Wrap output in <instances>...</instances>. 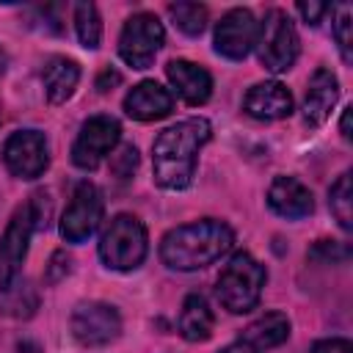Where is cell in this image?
I'll return each instance as SVG.
<instances>
[{
	"mask_svg": "<svg viewBox=\"0 0 353 353\" xmlns=\"http://www.w3.org/2000/svg\"><path fill=\"white\" fill-rule=\"evenodd\" d=\"M119 135H121V124L113 116H105V113L91 116L80 127L77 141L72 143V163L85 171L97 168L113 152V146L119 143Z\"/></svg>",
	"mask_w": 353,
	"mask_h": 353,
	"instance_id": "52a82bcc",
	"label": "cell"
},
{
	"mask_svg": "<svg viewBox=\"0 0 353 353\" xmlns=\"http://www.w3.org/2000/svg\"><path fill=\"white\" fill-rule=\"evenodd\" d=\"M234 243V232L215 218L171 229L160 243V259L171 270H199L221 259Z\"/></svg>",
	"mask_w": 353,
	"mask_h": 353,
	"instance_id": "7a4b0ae2",
	"label": "cell"
},
{
	"mask_svg": "<svg viewBox=\"0 0 353 353\" xmlns=\"http://www.w3.org/2000/svg\"><path fill=\"white\" fill-rule=\"evenodd\" d=\"M102 221V193L91 182H80L61 215V237L66 243L88 240Z\"/></svg>",
	"mask_w": 353,
	"mask_h": 353,
	"instance_id": "9c48e42d",
	"label": "cell"
},
{
	"mask_svg": "<svg viewBox=\"0 0 353 353\" xmlns=\"http://www.w3.org/2000/svg\"><path fill=\"white\" fill-rule=\"evenodd\" d=\"M149 251L146 229L135 215H116L99 237V259L110 270H135Z\"/></svg>",
	"mask_w": 353,
	"mask_h": 353,
	"instance_id": "277c9868",
	"label": "cell"
},
{
	"mask_svg": "<svg viewBox=\"0 0 353 353\" xmlns=\"http://www.w3.org/2000/svg\"><path fill=\"white\" fill-rule=\"evenodd\" d=\"M350 28H353V22H350V8L347 6H336V17H334V39H336V44H339V52H342V61L345 63H350L353 61V52H350Z\"/></svg>",
	"mask_w": 353,
	"mask_h": 353,
	"instance_id": "cb8c5ba5",
	"label": "cell"
},
{
	"mask_svg": "<svg viewBox=\"0 0 353 353\" xmlns=\"http://www.w3.org/2000/svg\"><path fill=\"white\" fill-rule=\"evenodd\" d=\"M163 39H165V30H163L160 19L154 14H149V11H138L121 28L119 55H121V61L127 66L146 69V66H152L154 55L160 52Z\"/></svg>",
	"mask_w": 353,
	"mask_h": 353,
	"instance_id": "8992f818",
	"label": "cell"
},
{
	"mask_svg": "<svg viewBox=\"0 0 353 353\" xmlns=\"http://www.w3.org/2000/svg\"><path fill=\"white\" fill-rule=\"evenodd\" d=\"M135 165H138V149H135V146H121L119 154H113V160H110V171H113L119 179L132 176Z\"/></svg>",
	"mask_w": 353,
	"mask_h": 353,
	"instance_id": "484cf974",
	"label": "cell"
},
{
	"mask_svg": "<svg viewBox=\"0 0 353 353\" xmlns=\"http://www.w3.org/2000/svg\"><path fill=\"white\" fill-rule=\"evenodd\" d=\"M69 270H72V256H69L66 251H55V254L50 256V265H47V270H44V279H47L50 284H55V281H61Z\"/></svg>",
	"mask_w": 353,
	"mask_h": 353,
	"instance_id": "4316f807",
	"label": "cell"
},
{
	"mask_svg": "<svg viewBox=\"0 0 353 353\" xmlns=\"http://www.w3.org/2000/svg\"><path fill=\"white\" fill-rule=\"evenodd\" d=\"M298 11H301V17H303L309 25H317L320 17L328 11V6H325V3H301Z\"/></svg>",
	"mask_w": 353,
	"mask_h": 353,
	"instance_id": "f546056e",
	"label": "cell"
},
{
	"mask_svg": "<svg viewBox=\"0 0 353 353\" xmlns=\"http://www.w3.org/2000/svg\"><path fill=\"white\" fill-rule=\"evenodd\" d=\"M243 108L248 116L254 119H262V121H276V119H284L292 113V94L287 91V85H281L279 80H265V83H256L245 99H243Z\"/></svg>",
	"mask_w": 353,
	"mask_h": 353,
	"instance_id": "9a60e30c",
	"label": "cell"
},
{
	"mask_svg": "<svg viewBox=\"0 0 353 353\" xmlns=\"http://www.w3.org/2000/svg\"><path fill=\"white\" fill-rule=\"evenodd\" d=\"M72 334L80 345L99 347L121 334V317L110 303L88 301L72 312Z\"/></svg>",
	"mask_w": 353,
	"mask_h": 353,
	"instance_id": "8fae6325",
	"label": "cell"
},
{
	"mask_svg": "<svg viewBox=\"0 0 353 353\" xmlns=\"http://www.w3.org/2000/svg\"><path fill=\"white\" fill-rule=\"evenodd\" d=\"M256 47H259L262 66L270 69V72H287L295 63L298 50H301V41H298V33H295L292 19L281 8L268 11L265 22H259Z\"/></svg>",
	"mask_w": 353,
	"mask_h": 353,
	"instance_id": "5b68a950",
	"label": "cell"
},
{
	"mask_svg": "<svg viewBox=\"0 0 353 353\" xmlns=\"http://www.w3.org/2000/svg\"><path fill=\"white\" fill-rule=\"evenodd\" d=\"M0 63H3V52H0Z\"/></svg>",
	"mask_w": 353,
	"mask_h": 353,
	"instance_id": "836d02e7",
	"label": "cell"
},
{
	"mask_svg": "<svg viewBox=\"0 0 353 353\" xmlns=\"http://www.w3.org/2000/svg\"><path fill=\"white\" fill-rule=\"evenodd\" d=\"M268 204L276 215L287 221H301L314 210L312 190L295 176H276L268 190Z\"/></svg>",
	"mask_w": 353,
	"mask_h": 353,
	"instance_id": "5bb4252c",
	"label": "cell"
},
{
	"mask_svg": "<svg viewBox=\"0 0 353 353\" xmlns=\"http://www.w3.org/2000/svg\"><path fill=\"white\" fill-rule=\"evenodd\" d=\"M3 163L19 179H36L50 165L47 138L39 130H17L3 143Z\"/></svg>",
	"mask_w": 353,
	"mask_h": 353,
	"instance_id": "ba28073f",
	"label": "cell"
},
{
	"mask_svg": "<svg viewBox=\"0 0 353 353\" xmlns=\"http://www.w3.org/2000/svg\"><path fill=\"white\" fill-rule=\"evenodd\" d=\"M168 14L185 36H201V30L207 25V8L201 3H171Z\"/></svg>",
	"mask_w": 353,
	"mask_h": 353,
	"instance_id": "7402d4cb",
	"label": "cell"
},
{
	"mask_svg": "<svg viewBox=\"0 0 353 353\" xmlns=\"http://www.w3.org/2000/svg\"><path fill=\"white\" fill-rule=\"evenodd\" d=\"M328 207L336 215V221H339L342 229H350L353 226V210H350L353 207V190H350V174L347 171L331 185V190H328Z\"/></svg>",
	"mask_w": 353,
	"mask_h": 353,
	"instance_id": "603a6c76",
	"label": "cell"
},
{
	"mask_svg": "<svg viewBox=\"0 0 353 353\" xmlns=\"http://www.w3.org/2000/svg\"><path fill=\"white\" fill-rule=\"evenodd\" d=\"M11 353H41V347L36 345V342H30V339H22V342H17L14 345V350Z\"/></svg>",
	"mask_w": 353,
	"mask_h": 353,
	"instance_id": "1f68e13d",
	"label": "cell"
},
{
	"mask_svg": "<svg viewBox=\"0 0 353 353\" xmlns=\"http://www.w3.org/2000/svg\"><path fill=\"white\" fill-rule=\"evenodd\" d=\"M212 328H215V314H212L207 298L199 292L188 295L182 303V312H179V334L188 342H204L212 336Z\"/></svg>",
	"mask_w": 353,
	"mask_h": 353,
	"instance_id": "ac0fdd59",
	"label": "cell"
},
{
	"mask_svg": "<svg viewBox=\"0 0 353 353\" xmlns=\"http://www.w3.org/2000/svg\"><path fill=\"white\" fill-rule=\"evenodd\" d=\"M212 127L207 119L193 116L165 127L152 143L154 182L165 190H185L196 174V157L210 141Z\"/></svg>",
	"mask_w": 353,
	"mask_h": 353,
	"instance_id": "6da1fadb",
	"label": "cell"
},
{
	"mask_svg": "<svg viewBox=\"0 0 353 353\" xmlns=\"http://www.w3.org/2000/svg\"><path fill=\"white\" fill-rule=\"evenodd\" d=\"M165 74H168L171 85L176 88V94L188 105H204L210 99V94H212V77H210V72L204 66L193 63V61H185V58L168 61Z\"/></svg>",
	"mask_w": 353,
	"mask_h": 353,
	"instance_id": "2e32d148",
	"label": "cell"
},
{
	"mask_svg": "<svg viewBox=\"0 0 353 353\" xmlns=\"http://www.w3.org/2000/svg\"><path fill=\"white\" fill-rule=\"evenodd\" d=\"M309 256L317 259V262H345L350 256V248L339 240H317L309 248Z\"/></svg>",
	"mask_w": 353,
	"mask_h": 353,
	"instance_id": "d4e9b609",
	"label": "cell"
},
{
	"mask_svg": "<svg viewBox=\"0 0 353 353\" xmlns=\"http://www.w3.org/2000/svg\"><path fill=\"white\" fill-rule=\"evenodd\" d=\"M339 99V83L336 74L331 69H317L306 85V97H303V119L312 127H320L328 116L331 108Z\"/></svg>",
	"mask_w": 353,
	"mask_h": 353,
	"instance_id": "e0dca14e",
	"label": "cell"
},
{
	"mask_svg": "<svg viewBox=\"0 0 353 353\" xmlns=\"http://www.w3.org/2000/svg\"><path fill=\"white\" fill-rule=\"evenodd\" d=\"M265 281H268L265 268L248 251H237L218 276V287H215L218 301L232 314H245L259 303Z\"/></svg>",
	"mask_w": 353,
	"mask_h": 353,
	"instance_id": "3957f363",
	"label": "cell"
},
{
	"mask_svg": "<svg viewBox=\"0 0 353 353\" xmlns=\"http://www.w3.org/2000/svg\"><path fill=\"white\" fill-rule=\"evenodd\" d=\"M174 110V97L154 80H143L124 97V113L138 121H157Z\"/></svg>",
	"mask_w": 353,
	"mask_h": 353,
	"instance_id": "4fadbf2b",
	"label": "cell"
},
{
	"mask_svg": "<svg viewBox=\"0 0 353 353\" xmlns=\"http://www.w3.org/2000/svg\"><path fill=\"white\" fill-rule=\"evenodd\" d=\"M74 28H77V39L85 50H97L99 39H102V22H99V11L94 3H77L74 6Z\"/></svg>",
	"mask_w": 353,
	"mask_h": 353,
	"instance_id": "44dd1931",
	"label": "cell"
},
{
	"mask_svg": "<svg viewBox=\"0 0 353 353\" xmlns=\"http://www.w3.org/2000/svg\"><path fill=\"white\" fill-rule=\"evenodd\" d=\"M44 91H47V99L52 105H61L72 97V91L77 88V80H80V66L77 61L72 58H52L47 66H44Z\"/></svg>",
	"mask_w": 353,
	"mask_h": 353,
	"instance_id": "ffe728a7",
	"label": "cell"
},
{
	"mask_svg": "<svg viewBox=\"0 0 353 353\" xmlns=\"http://www.w3.org/2000/svg\"><path fill=\"white\" fill-rule=\"evenodd\" d=\"M33 229H36V212L28 201L25 207H19L11 215V221L3 232V240H0V290H11V284L22 268V259L28 254Z\"/></svg>",
	"mask_w": 353,
	"mask_h": 353,
	"instance_id": "30bf717a",
	"label": "cell"
},
{
	"mask_svg": "<svg viewBox=\"0 0 353 353\" xmlns=\"http://www.w3.org/2000/svg\"><path fill=\"white\" fill-rule=\"evenodd\" d=\"M218 353H259V350H254V347L245 345V342H234V345H226V347L218 350Z\"/></svg>",
	"mask_w": 353,
	"mask_h": 353,
	"instance_id": "d6a6232c",
	"label": "cell"
},
{
	"mask_svg": "<svg viewBox=\"0 0 353 353\" xmlns=\"http://www.w3.org/2000/svg\"><path fill=\"white\" fill-rule=\"evenodd\" d=\"M350 110H353V108L347 105V108L342 110V121H339V130H342V138H345V141L353 138V132H350Z\"/></svg>",
	"mask_w": 353,
	"mask_h": 353,
	"instance_id": "4dcf8cb0",
	"label": "cell"
},
{
	"mask_svg": "<svg viewBox=\"0 0 353 353\" xmlns=\"http://www.w3.org/2000/svg\"><path fill=\"white\" fill-rule=\"evenodd\" d=\"M287 336H290V320H287V314L268 312V314H262L259 320H254L240 334V342L251 345L254 350H268V347H276V345L287 342Z\"/></svg>",
	"mask_w": 353,
	"mask_h": 353,
	"instance_id": "d6986e66",
	"label": "cell"
},
{
	"mask_svg": "<svg viewBox=\"0 0 353 353\" xmlns=\"http://www.w3.org/2000/svg\"><path fill=\"white\" fill-rule=\"evenodd\" d=\"M259 39V22L248 8H232L215 25V50L229 61H243Z\"/></svg>",
	"mask_w": 353,
	"mask_h": 353,
	"instance_id": "7c38bea8",
	"label": "cell"
},
{
	"mask_svg": "<svg viewBox=\"0 0 353 353\" xmlns=\"http://www.w3.org/2000/svg\"><path fill=\"white\" fill-rule=\"evenodd\" d=\"M312 353H353V345H350L347 339L334 336V339H320V342H314V345H312Z\"/></svg>",
	"mask_w": 353,
	"mask_h": 353,
	"instance_id": "83f0119b",
	"label": "cell"
},
{
	"mask_svg": "<svg viewBox=\"0 0 353 353\" xmlns=\"http://www.w3.org/2000/svg\"><path fill=\"white\" fill-rule=\"evenodd\" d=\"M119 83H121V74H119L116 69L105 66V69L99 72V77H97V91H99V94H108V91H113V85H119Z\"/></svg>",
	"mask_w": 353,
	"mask_h": 353,
	"instance_id": "f1b7e54d",
	"label": "cell"
}]
</instances>
